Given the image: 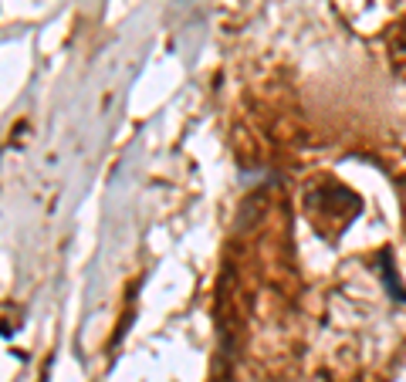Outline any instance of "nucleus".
Masks as SVG:
<instances>
[{
    "instance_id": "obj_1",
    "label": "nucleus",
    "mask_w": 406,
    "mask_h": 382,
    "mask_svg": "<svg viewBox=\"0 0 406 382\" xmlns=\"http://www.w3.org/2000/svg\"><path fill=\"white\" fill-rule=\"evenodd\" d=\"M379 277H383V284H386V291H390L396 301H403L406 305V291L403 284H400V277H396V267H393V254H390V247H383L379 250Z\"/></svg>"
}]
</instances>
